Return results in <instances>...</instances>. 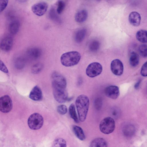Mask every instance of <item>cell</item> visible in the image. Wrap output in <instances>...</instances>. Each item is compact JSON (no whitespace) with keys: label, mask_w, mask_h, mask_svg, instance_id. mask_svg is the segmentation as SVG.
<instances>
[{"label":"cell","mask_w":147,"mask_h":147,"mask_svg":"<svg viewBox=\"0 0 147 147\" xmlns=\"http://www.w3.org/2000/svg\"><path fill=\"white\" fill-rule=\"evenodd\" d=\"M79 119L81 122L86 119L89 106V100L86 95L81 94L77 98L75 102Z\"/></svg>","instance_id":"cell-1"},{"label":"cell","mask_w":147,"mask_h":147,"mask_svg":"<svg viewBox=\"0 0 147 147\" xmlns=\"http://www.w3.org/2000/svg\"><path fill=\"white\" fill-rule=\"evenodd\" d=\"M52 86L55 100L60 103L66 102L68 99V93L66 90L67 84L52 82Z\"/></svg>","instance_id":"cell-2"},{"label":"cell","mask_w":147,"mask_h":147,"mask_svg":"<svg viewBox=\"0 0 147 147\" xmlns=\"http://www.w3.org/2000/svg\"><path fill=\"white\" fill-rule=\"evenodd\" d=\"M81 58L80 53L76 51H71L63 54L60 58L62 64L66 67H70L77 64Z\"/></svg>","instance_id":"cell-3"},{"label":"cell","mask_w":147,"mask_h":147,"mask_svg":"<svg viewBox=\"0 0 147 147\" xmlns=\"http://www.w3.org/2000/svg\"><path fill=\"white\" fill-rule=\"evenodd\" d=\"M115 126V122L113 118L111 117H107L101 121L99 127L100 131L102 133L108 134L113 131Z\"/></svg>","instance_id":"cell-4"},{"label":"cell","mask_w":147,"mask_h":147,"mask_svg":"<svg viewBox=\"0 0 147 147\" xmlns=\"http://www.w3.org/2000/svg\"><path fill=\"white\" fill-rule=\"evenodd\" d=\"M43 119L42 116L37 113L31 115L28 120V124L32 129L36 130L40 129L43 123Z\"/></svg>","instance_id":"cell-5"},{"label":"cell","mask_w":147,"mask_h":147,"mask_svg":"<svg viewBox=\"0 0 147 147\" xmlns=\"http://www.w3.org/2000/svg\"><path fill=\"white\" fill-rule=\"evenodd\" d=\"M102 69V67L99 63L94 62L88 65L86 70V74L89 77L94 78L100 75Z\"/></svg>","instance_id":"cell-6"},{"label":"cell","mask_w":147,"mask_h":147,"mask_svg":"<svg viewBox=\"0 0 147 147\" xmlns=\"http://www.w3.org/2000/svg\"><path fill=\"white\" fill-rule=\"evenodd\" d=\"M13 104L10 97L8 95H4L0 98V110L3 113H7L12 109Z\"/></svg>","instance_id":"cell-7"},{"label":"cell","mask_w":147,"mask_h":147,"mask_svg":"<svg viewBox=\"0 0 147 147\" xmlns=\"http://www.w3.org/2000/svg\"><path fill=\"white\" fill-rule=\"evenodd\" d=\"M48 5L45 2L42 1L34 4L31 7L32 12L36 15L40 16L43 15L47 11Z\"/></svg>","instance_id":"cell-8"},{"label":"cell","mask_w":147,"mask_h":147,"mask_svg":"<svg viewBox=\"0 0 147 147\" xmlns=\"http://www.w3.org/2000/svg\"><path fill=\"white\" fill-rule=\"evenodd\" d=\"M111 71L115 75L121 76L122 74L123 71V64L119 59H114L111 62Z\"/></svg>","instance_id":"cell-9"},{"label":"cell","mask_w":147,"mask_h":147,"mask_svg":"<svg viewBox=\"0 0 147 147\" xmlns=\"http://www.w3.org/2000/svg\"><path fill=\"white\" fill-rule=\"evenodd\" d=\"M106 96L113 99H117L119 94V88L117 86L111 85L107 87L105 90Z\"/></svg>","instance_id":"cell-10"},{"label":"cell","mask_w":147,"mask_h":147,"mask_svg":"<svg viewBox=\"0 0 147 147\" xmlns=\"http://www.w3.org/2000/svg\"><path fill=\"white\" fill-rule=\"evenodd\" d=\"M13 40L10 36H6L3 38L0 44L1 49L4 51H7L11 49L13 46Z\"/></svg>","instance_id":"cell-11"},{"label":"cell","mask_w":147,"mask_h":147,"mask_svg":"<svg viewBox=\"0 0 147 147\" xmlns=\"http://www.w3.org/2000/svg\"><path fill=\"white\" fill-rule=\"evenodd\" d=\"M29 97L35 101H39L42 98V93L41 89L37 86H35L31 91Z\"/></svg>","instance_id":"cell-12"},{"label":"cell","mask_w":147,"mask_h":147,"mask_svg":"<svg viewBox=\"0 0 147 147\" xmlns=\"http://www.w3.org/2000/svg\"><path fill=\"white\" fill-rule=\"evenodd\" d=\"M128 18L129 23L134 26H137L140 24L141 16L140 14L136 11L131 12L129 15Z\"/></svg>","instance_id":"cell-13"},{"label":"cell","mask_w":147,"mask_h":147,"mask_svg":"<svg viewBox=\"0 0 147 147\" xmlns=\"http://www.w3.org/2000/svg\"><path fill=\"white\" fill-rule=\"evenodd\" d=\"M11 21L8 25V30L12 34H16L18 32L20 26L19 22L17 20L11 19Z\"/></svg>","instance_id":"cell-14"},{"label":"cell","mask_w":147,"mask_h":147,"mask_svg":"<svg viewBox=\"0 0 147 147\" xmlns=\"http://www.w3.org/2000/svg\"><path fill=\"white\" fill-rule=\"evenodd\" d=\"M27 53L30 58L36 59L40 57L42 51L41 49L38 48L33 47L28 49Z\"/></svg>","instance_id":"cell-15"},{"label":"cell","mask_w":147,"mask_h":147,"mask_svg":"<svg viewBox=\"0 0 147 147\" xmlns=\"http://www.w3.org/2000/svg\"><path fill=\"white\" fill-rule=\"evenodd\" d=\"M90 145L91 147H106L108 146V143L104 138H97L92 140Z\"/></svg>","instance_id":"cell-16"},{"label":"cell","mask_w":147,"mask_h":147,"mask_svg":"<svg viewBox=\"0 0 147 147\" xmlns=\"http://www.w3.org/2000/svg\"><path fill=\"white\" fill-rule=\"evenodd\" d=\"M88 16V12L86 10H81L76 14L75 16V20L77 22H83L86 20Z\"/></svg>","instance_id":"cell-17"},{"label":"cell","mask_w":147,"mask_h":147,"mask_svg":"<svg viewBox=\"0 0 147 147\" xmlns=\"http://www.w3.org/2000/svg\"><path fill=\"white\" fill-rule=\"evenodd\" d=\"M73 131L76 137L81 140H84L85 138V135L84 131L80 126L74 125L73 127Z\"/></svg>","instance_id":"cell-18"},{"label":"cell","mask_w":147,"mask_h":147,"mask_svg":"<svg viewBox=\"0 0 147 147\" xmlns=\"http://www.w3.org/2000/svg\"><path fill=\"white\" fill-rule=\"evenodd\" d=\"M86 33V30L84 28L80 29L77 30L74 36L75 41L78 43L82 42L85 36Z\"/></svg>","instance_id":"cell-19"},{"label":"cell","mask_w":147,"mask_h":147,"mask_svg":"<svg viewBox=\"0 0 147 147\" xmlns=\"http://www.w3.org/2000/svg\"><path fill=\"white\" fill-rule=\"evenodd\" d=\"M136 37L140 42L147 43V30L142 29L138 30L136 33Z\"/></svg>","instance_id":"cell-20"},{"label":"cell","mask_w":147,"mask_h":147,"mask_svg":"<svg viewBox=\"0 0 147 147\" xmlns=\"http://www.w3.org/2000/svg\"><path fill=\"white\" fill-rule=\"evenodd\" d=\"M129 62L131 66L134 67L137 66L139 62V57L138 54L134 52H131L130 55Z\"/></svg>","instance_id":"cell-21"},{"label":"cell","mask_w":147,"mask_h":147,"mask_svg":"<svg viewBox=\"0 0 147 147\" xmlns=\"http://www.w3.org/2000/svg\"><path fill=\"white\" fill-rule=\"evenodd\" d=\"M135 128L132 125L128 124L125 125L123 128V131L124 134L127 137H131L134 134Z\"/></svg>","instance_id":"cell-22"},{"label":"cell","mask_w":147,"mask_h":147,"mask_svg":"<svg viewBox=\"0 0 147 147\" xmlns=\"http://www.w3.org/2000/svg\"><path fill=\"white\" fill-rule=\"evenodd\" d=\"M69 113L71 117L76 123H78L79 120L76 113L75 107L74 104H71L69 107Z\"/></svg>","instance_id":"cell-23"},{"label":"cell","mask_w":147,"mask_h":147,"mask_svg":"<svg viewBox=\"0 0 147 147\" xmlns=\"http://www.w3.org/2000/svg\"><path fill=\"white\" fill-rule=\"evenodd\" d=\"M25 63V60L24 58L22 57H18L15 60V66L17 69H21L24 68Z\"/></svg>","instance_id":"cell-24"},{"label":"cell","mask_w":147,"mask_h":147,"mask_svg":"<svg viewBox=\"0 0 147 147\" xmlns=\"http://www.w3.org/2000/svg\"><path fill=\"white\" fill-rule=\"evenodd\" d=\"M57 13L53 7L51 8L50 10L49 16L50 18L56 22L60 23L61 20L60 18L57 15Z\"/></svg>","instance_id":"cell-25"},{"label":"cell","mask_w":147,"mask_h":147,"mask_svg":"<svg viewBox=\"0 0 147 147\" xmlns=\"http://www.w3.org/2000/svg\"><path fill=\"white\" fill-rule=\"evenodd\" d=\"M100 47V42L97 40H94L92 41L90 43L89 48L92 52H95L97 51Z\"/></svg>","instance_id":"cell-26"},{"label":"cell","mask_w":147,"mask_h":147,"mask_svg":"<svg viewBox=\"0 0 147 147\" xmlns=\"http://www.w3.org/2000/svg\"><path fill=\"white\" fill-rule=\"evenodd\" d=\"M52 145L54 147H65L67 146V144L65 140L62 138H59L54 140Z\"/></svg>","instance_id":"cell-27"},{"label":"cell","mask_w":147,"mask_h":147,"mask_svg":"<svg viewBox=\"0 0 147 147\" xmlns=\"http://www.w3.org/2000/svg\"><path fill=\"white\" fill-rule=\"evenodd\" d=\"M43 68V64L40 63H37L32 66L31 68V72L33 74L39 73Z\"/></svg>","instance_id":"cell-28"},{"label":"cell","mask_w":147,"mask_h":147,"mask_svg":"<svg viewBox=\"0 0 147 147\" xmlns=\"http://www.w3.org/2000/svg\"><path fill=\"white\" fill-rule=\"evenodd\" d=\"M139 51L140 55L143 57H147V45L143 44L139 47Z\"/></svg>","instance_id":"cell-29"},{"label":"cell","mask_w":147,"mask_h":147,"mask_svg":"<svg viewBox=\"0 0 147 147\" xmlns=\"http://www.w3.org/2000/svg\"><path fill=\"white\" fill-rule=\"evenodd\" d=\"M56 11L58 14H60L63 11L65 6V3L62 0H59L57 3Z\"/></svg>","instance_id":"cell-30"},{"label":"cell","mask_w":147,"mask_h":147,"mask_svg":"<svg viewBox=\"0 0 147 147\" xmlns=\"http://www.w3.org/2000/svg\"><path fill=\"white\" fill-rule=\"evenodd\" d=\"M110 113L113 118L117 119L119 117L121 112L119 108L114 107L111 109Z\"/></svg>","instance_id":"cell-31"},{"label":"cell","mask_w":147,"mask_h":147,"mask_svg":"<svg viewBox=\"0 0 147 147\" xmlns=\"http://www.w3.org/2000/svg\"><path fill=\"white\" fill-rule=\"evenodd\" d=\"M57 111L61 115H64L67 112V108L66 106L63 105H59L57 107Z\"/></svg>","instance_id":"cell-32"},{"label":"cell","mask_w":147,"mask_h":147,"mask_svg":"<svg viewBox=\"0 0 147 147\" xmlns=\"http://www.w3.org/2000/svg\"><path fill=\"white\" fill-rule=\"evenodd\" d=\"M102 100L101 98H98L95 100L94 102V106L97 110H100L102 107Z\"/></svg>","instance_id":"cell-33"},{"label":"cell","mask_w":147,"mask_h":147,"mask_svg":"<svg viewBox=\"0 0 147 147\" xmlns=\"http://www.w3.org/2000/svg\"><path fill=\"white\" fill-rule=\"evenodd\" d=\"M9 0H0V11H3L6 8L8 4Z\"/></svg>","instance_id":"cell-34"},{"label":"cell","mask_w":147,"mask_h":147,"mask_svg":"<svg viewBox=\"0 0 147 147\" xmlns=\"http://www.w3.org/2000/svg\"><path fill=\"white\" fill-rule=\"evenodd\" d=\"M140 74L143 76H147V61L142 65L141 69Z\"/></svg>","instance_id":"cell-35"},{"label":"cell","mask_w":147,"mask_h":147,"mask_svg":"<svg viewBox=\"0 0 147 147\" xmlns=\"http://www.w3.org/2000/svg\"><path fill=\"white\" fill-rule=\"evenodd\" d=\"M0 69L2 72L7 73L8 72V69L4 63L3 61H0Z\"/></svg>","instance_id":"cell-36"},{"label":"cell","mask_w":147,"mask_h":147,"mask_svg":"<svg viewBox=\"0 0 147 147\" xmlns=\"http://www.w3.org/2000/svg\"><path fill=\"white\" fill-rule=\"evenodd\" d=\"M141 82V80H139L138 82L135 84V88L137 89L138 88L140 85V84Z\"/></svg>","instance_id":"cell-37"},{"label":"cell","mask_w":147,"mask_h":147,"mask_svg":"<svg viewBox=\"0 0 147 147\" xmlns=\"http://www.w3.org/2000/svg\"><path fill=\"white\" fill-rule=\"evenodd\" d=\"M18 2L20 3H24L26 2L27 0H16Z\"/></svg>","instance_id":"cell-38"},{"label":"cell","mask_w":147,"mask_h":147,"mask_svg":"<svg viewBox=\"0 0 147 147\" xmlns=\"http://www.w3.org/2000/svg\"><path fill=\"white\" fill-rule=\"evenodd\" d=\"M96 1H100L101 0H96Z\"/></svg>","instance_id":"cell-39"}]
</instances>
